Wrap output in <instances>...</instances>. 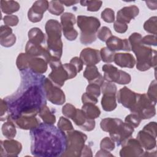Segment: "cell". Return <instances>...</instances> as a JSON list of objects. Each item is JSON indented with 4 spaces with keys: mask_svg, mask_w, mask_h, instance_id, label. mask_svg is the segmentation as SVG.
Instances as JSON below:
<instances>
[{
    "mask_svg": "<svg viewBox=\"0 0 157 157\" xmlns=\"http://www.w3.org/2000/svg\"><path fill=\"white\" fill-rule=\"evenodd\" d=\"M49 2L45 0L35 1L32 7L28 12V18L33 23L40 21L42 18L44 13L48 10Z\"/></svg>",
    "mask_w": 157,
    "mask_h": 157,
    "instance_id": "cell-15",
    "label": "cell"
},
{
    "mask_svg": "<svg viewBox=\"0 0 157 157\" xmlns=\"http://www.w3.org/2000/svg\"><path fill=\"white\" fill-rule=\"evenodd\" d=\"M31 56L26 53H21L18 55L16 61V64L20 71L28 69L29 61Z\"/></svg>",
    "mask_w": 157,
    "mask_h": 157,
    "instance_id": "cell-33",
    "label": "cell"
},
{
    "mask_svg": "<svg viewBox=\"0 0 157 157\" xmlns=\"http://www.w3.org/2000/svg\"><path fill=\"white\" fill-rule=\"evenodd\" d=\"M96 156H113L112 154H111L109 151L101 149L100 150L98 151L96 153Z\"/></svg>",
    "mask_w": 157,
    "mask_h": 157,
    "instance_id": "cell-57",
    "label": "cell"
},
{
    "mask_svg": "<svg viewBox=\"0 0 157 157\" xmlns=\"http://www.w3.org/2000/svg\"><path fill=\"white\" fill-rule=\"evenodd\" d=\"M43 86L45 90L46 98L55 105H62L65 102L66 97L63 91L55 85L48 78L45 77L43 81Z\"/></svg>",
    "mask_w": 157,
    "mask_h": 157,
    "instance_id": "cell-12",
    "label": "cell"
},
{
    "mask_svg": "<svg viewBox=\"0 0 157 157\" xmlns=\"http://www.w3.org/2000/svg\"><path fill=\"white\" fill-rule=\"evenodd\" d=\"M47 34V49L53 57L60 59L63 53L61 23L53 19L48 20L45 26Z\"/></svg>",
    "mask_w": 157,
    "mask_h": 157,
    "instance_id": "cell-5",
    "label": "cell"
},
{
    "mask_svg": "<svg viewBox=\"0 0 157 157\" xmlns=\"http://www.w3.org/2000/svg\"><path fill=\"white\" fill-rule=\"evenodd\" d=\"M67 148L61 156H80L83 149L87 136L77 130H72L67 132Z\"/></svg>",
    "mask_w": 157,
    "mask_h": 157,
    "instance_id": "cell-7",
    "label": "cell"
},
{
    "mask_svg": "<svg viewBox=\"0 0 157 157\" xmlns=\"http://www.w3.org/2000/svg\"><path fill=\"white\" fill-rule=\"evenodd\" d=\"M156 104H154L146 94H137L136 102L129 110L137 115L142 120L150 119L156 114Z\"/></svg>",
    "mask_w": 157,
    "mask_h": 157,
    "instance_id": "cell-8",
    "label": "cell"
},
{
    "mask_svg": "<svg viewBox=\"0 0 157 157\" xmlns=\"http://www.w3.org/2000/svg\"><path fill=\"white\" fill-rule=\"evenodd\" d=\"M80 3L82 6H86L87 10L96 12L101 8L102 2L101 1H80Z\"/></svg>",
    "mask_w": 157,
    "mask_h": 157,
    "instance_id": "cell-37",
    "label": "cell"
},
{
    "mask_svg": "<svg viewBox=\"0 0 157 157\" xmlns=\"http://www.w3.org/2000/svg\"><path fill=\"white\" fill-rule=\"evenodd\" d=\"M156 35H147L142 38L141 43L144 45H156Z\"/></svg>",
    "mask_w": 157,
    "mask_h": 157,
    "instance_id": "cell-49",
    "label": "cell"
},
{
    "mask_svg": "<svg viewBox=\"0 0 157 157\" xmlns=\"http://www.w3.org/2000/svg\"><path fill=\"white\" fill-rule=\"evenodd\" d=\"M86 92L98 98L101 94V86L94 83H90L86 88Z\"/></svg>",
    "mask_w": 157,
    "mask_h": 157,
    "instance_id": "cell-46",
    "label": "cell"
},
{
    "mask_svg": "<svg viewBox=\"0 0 157 157\" xmlns=\"http://www.w3.org/2000/svg\"><path fill=\"white\" fill-rule=\"evenodd\" d=\"M156 137L150 132L144 129L140 131L137 135V140L147 151H150L156 147Z\"/></svg>",
    "mask_w": 157,
    "mask_h": 157,
    "instance_id": "cell-21",
    "label": "cell"
},
{
    "mask_svg": "<svg viewBox=\"0 0 157 157\" xmlns=\"http://www.w3.org/2000/svg\"><path fill=\"white\" fill-rule=\"evenodd\" d=\"M83 75L88 80L89 83H94L101 86L104 83L103 77L99 73L96 66H86Z\"/></svg>",
    "mask_w": 157,
    "mask_h": 157,
    "instance_id": "cell-23",
    "label": "cell"
},
{
    "mask_svg": "<svg viewBox=\"0 0 157 157\" xmlns=\"http://www.w3.org/2000/svg\"><path fill=\"white\" fill-rule=\"evenodd\" d=\"M70 63L75 67L78 72H80L83 69V63L82 61L80 59V58L77 56H75L72 58L70 61Z\"/></svg>",
    "mask_w": 157,
    "mask_h": 157,
    "instance_id": "cell-53",
    "label": "cell"
},
{
    "mask_svg": "<svg viewBox=\"0 0 157 157\" xmlns=\"http://www.w3.org/2000/svg\"><path fill=\"white\" fill-rule=\"evenodd\" d=\"M92 151L91 148L88 146L85 145L83 147V149L81 153L80 156H92Z\"/></svg>",
    "mask_w": 157,
    "mask_h": 157,
    "instance_id": "cell-56",
    "label": "cell"
},
{
    "mask_svg": "<svg viewBox=\"0 0 157 157\" xmlns=\"http://www.w3.org/2000/svg\"><path fill=\"white\" fill-rule=\"evenodd\" d=\"M139 12V8L134 5L123 7L117 12V20L128 24L138 15Z\"/></svg>",
    "mask_w": 157,
    "mask_h": 157,
    "instance_id": "cell-20",
    "label": "cell"
},
{
    "mask_svg": "<svg viewBox=\"0 0 157 157\" xmlns=\"http://www.w3.org/2000/svg\"><path fill=\"white\" fill-rule=\"evenodd\" d=\"M47 63L52 68V72L48 75V78L55 85L58 87L63 86L64 82L69 78L63 64H61L60 59L50 56L47 61Z\"/></svg>",
    "mask_w": 157,
    "mask_h": 157,
    "instance_id": "cell-9",
    "label": "cell"
},
{
    "mask_svg": "<svg viewBox=\"0 0 157 157\" xmlns=\"http://www.w3.org/2000/svg\"><path fill=\"white\" fill-rule=\"evenodd\" d=\"M105 42L107 47L113 52L118 50H131L129 40L127 39H121L117 36H112Z\"/></svg>",
    "mask_w": 157,
    "mask_h": 157,
    "instance_id": "cell-22",
    "label": "cell"
},
{
    "mask_svg": "<svg viewBox=\"0 0 157 157\" xmlns=\"http://www.w3.org/2000/svg\"><path fill=\"white\" fill-rule=\"evenodd\" d=\"M144 29L148 33L156 35L157 33V17L156 16L150 17L144 24Z\"/></svg>",
    "mask_w": 157,
    "mask_h": 157,
    "instance_id": "cell-35",
    "label": "cell"
},
{
    "mask_svg": "<svg viewBox=\"0 0 157 157\" xmlns=\"http://www.w3.org/2000/svg\"><path fill=\"white\" fill-rule=\"evenodd\" d=\"M101 91L103 94L101 99V105L104 110L110 112L117 106V86L112 82H104L101 85Z\"/></svg>",
    "mask_w": 157,
    "mask_h": 157,
    "instance_id": "cell-11",
    "label": "cell"
},
{
    "mask_svg": "<svg viewBox=\"0 0 157 157\" xmlns=\"http://www.w3.org/2000/svg\"><path fill=\"white\" fill-rule=\"evenodd\" d=\"M115 52L109 49L107 47H103L100 50L101 59L104 63H112L114 60Z\"/></svg>",
    "mask_w": 157,
    "mask_h": 157,
    "instance_id": "cell-36",
    "label": "cell"
},
{
    "mask_svg": "<svg viewBox=\"0 0 157 157\" xmlns=\"http://www.w3.org/2000/svg\"><path fill=\"white\" fill-rule=\"evenodd\" d=\"M77 111V109L71 104H65L62 108L63 114L67 118L72 119Z\"/></svg>",
    "mask_w": 157,
    "mask_h": 157,
    "instance_id": "cell-44",
    "label": "cell"
},
{
    "mask_svg": "<svg viewBox=\"0 0 157 157\" xmlns=\"http://www.w3.org/2000/svg\"><path fill=\"white\" fill-rule=\"evenodd\" d=\"M29 41L31 43L42 45L45 43V36L39 28H33L28 31Z\"/></svg>",
    "mask_w": 157,
    "mask_h": 157,
    "instance_id": "cell-28",
    "label": "cell"
},
{
    "mask_svg": "<svg viewBox=\"0 0 157 157\" xmlns=\"http://www.w3.org/2000/svg\"><path fill=\"white\" fill-rule=\"evenodd\" d=\"M143 129L150 132L153 136L156 137V122L155 121L150 122L148 124H146L144 127Z\"/></svg>",
    "mask_w": 157,
    "mask_h": 157,
    "instance_id": "cell-54",
    "label": "cell"
},
{
    "mask_svg": "<svg viewBox=\"0 0 157 157\" xmlns=\"http://www.w3.org/2000/svg\"><path fill=\"white\" fill-rule=\"evenodd\" d=\"M47 64L46 60L43 58L31 56L29 61L28 69L34 73L42 74L47 70Z\"/></svg>",
    "mask_w": 157,
    "mask_h": 157,
    "instance_id": "cell-26",
    "label": "cell"
},
{
    "mask_svg": "<svg viewBox=\"0 0 157 157\" xmlns=\"http://www.w3.org/2000/svg\"><path fill=\"white\" fill-rule=\"evenodd\" d=\"M77 23L81 31L80 40L82 44H90L96 40L97 32L101 26L98 18L94 17L78 15Z\"/></svg>",
    "mask_w": 157,
    "mask_h": 157,
    "instance_id": "cell-6",
    "label": "cell"
},
{
    "mask_svg": "<svg viewBox=\"0 0 157 157\" xmlns=\"http://www.w3.org/2000/svg\"><path fill=\"white\" fill-rule=\"evenodd\" d=\"M1 129L3 136L8 139H12L16 136L17 131L15 123L10 120H8L3 123Z\"/></svg>",
    "mask_w": 157,
    "mask_h": 157,
    "instance_id": "cell-31",
    "label": "cell"
},
{
    "mask_svg": "<svg viewBox=\"0 0 157 157\" xmlns=\"http://www.w3.org/2000/svg\"><path fill=\"white\" fill-rule=\"evenodd\" d=\"M25 52L26 53L32 57L42 56L44 59L47 53V48H45L42 45L34 44L28 40L25 47Z\"/></svg>",
    "mask_w": 157,
    "mask_h": 157,
    "instance_id": "cell-27",
    "label": "cell"
},
{
    "mask_svg": "<svg viewBox=\"0 0 157 157\" xmlns=\"http://www.w3.org/2000/svg\"><path fill=\"white\" fill-rule=\"evenodd\" d=\"M63 66L68 74L69 79H71L77 75V74L78 73V72L77 71V69L74 65H72L69 63L64 64Z\"/></svg>",
    "mask_w": 157,
    "mask_h": 157,
    "instance_id": "cell-50",
    "label": "cell"
},
{
    "mask_svg": "<svg viewBox=\"0 0 157 157\" xmlns=\"http://www.w3.org/2000/svg\"><path fill=\"white\" fill-rule=\"evenodd\" d=\"M1 121H5L7 120L9 115L8 105L5 99H1Z\"/></svg>",
    "mask_w": 157,
    "mask_h": 157,
    "instance_id": "cell-47",
    "label": "cell"
},
{
    "mask_svg": "<svg viewBox=\"0 0 157 157\" xmlns=\"http://www.w3.org/2000/svg\"><path fill=\"white\" fill-rule=\"evenodd\" d=\"M102 70L104 72L103 78L107 82H115L120 85H125L130 83L131 75L120 69H118L114 66L106 64L102 66Z\"/></svg>",
    "mask_w": 157,
    "mask_h": 157,
    "instance_id": "cell-10",
    "label": "cell"
},
{
    "mask_svg": "<svg viewBox=\"0 0 157 157\" xmlns=\"http://www.w3.org/2000/svg\"><path fill=\"white\" fill-rule=\"evenodd\" d=\"M60 2L66 6H71L72 5H74L77 3L78 2V1H60Z\"/></svg>",
    "mask_w": 157,
    "mask_h": 157,
    "instance_id": "cell-59",
    "label": "cell"
},
{
    "mask_svg": "<svg viewBox=\"0 0 157 157\" xmlns=\"http://www.w3.org/2000/svg\"><path fill=\"white\" fill-rule=\"evenodd\" d=\"M147 6L151 9V10H156L157 8V1H145Z\"/></svg>",
    "mask_w": 157,
    "mask_h": 157,
    "instance_id": "cell-58",
    "label": "cell"
},
{
    "mask_svg": "<svg viewBox=\"0 0 157 157\" xmlns=\"http://www.w3.org/2000/svg\"><path fill=\"white\" fill-rule=\"evenodd\" d=\"M137 94L128 87L124 86L117 93V99L118 103L124 107L130 109L136 102Z\"/></svg>",
    "mask_w": 157,
    "mask_h": 157,
    "instance_id": "cell-17",
    "label": "cell"
},
{
    "mask_svg": "<svg viewBox=\"0 0 157 157\" xmlns=\"http://www.w3.org/2000/svg\"><path fill=\"white\" fill-rule=\"evenodd\" d=\"M79 58L84 65L95 66L101 61L100 52L94 48H86L82 50Z\"/></svg>",
    "mask_w": 157,
    "mask_h": 157,
    "instance_id": "cell-18",
    "label": "cell"
},
{
    "mask_svg": "<svg viewBox=\"0 0 157 157\" xmlns=\"http://www.w3.org/2000/svg\"><path fill=\"white\" fill-rule=\"evenodd\" d=\"M48 10L52 14L59 15L63 13L64 8L60 1H51L49 2Z\"/></svg>",
    "mask_w": 157,
    "mask_h": 157,
    "instance_id": "cell-34",
    "label": "cell"
},
{
    "mask_svg": "<svg viewBox=\"0 0 157 157\" xmlns=\"http://www.w3.org/2000/svg\"><path fill=\"white\" fill-rule=\"evenodd\" d=\"M142 36L134 33L129 37L128 40L131 50L134 53L136 58V68L140 71H145L151 67L156 66V51L144 45L141 43Z\"/></svg>",
    "mask_w": 157,
    "mask_h": 157,
    "instance_id": "cell-3",
    "label": "cell"
},
{
    "mask_svg": "<svg viewBox=\"0 0 157 157\" xmlns=\"http://www.w3.org/2000/svg\"><path fill=\"white\" fill-rule=\"evenodd\" d=\"M82 110L88 119L94 120L101 114V110L98 106L94 104H83Z\"/></svg>",
    "mask_w": 157,
    "mask_h": 157,
    "instance_id": "cell-29",
    "label": "cell"
},
{
    "mask_svg": "<svg viewBox=\"0 0 157 157\" xmlns=\"http://www.w3.org/2000/svg\"><path fill=\"white\" fill-rule=\"evenodd\" d=\"M58 128H59L64 132H69L74 130L72 123L67 118L64 117H61L58 123Z\"/></svg>",
    "mask_w": 157,
    "mask_h": 157,
    "instance_id": "cell-38",
    "label": "cell"
},
{
    "mask_svg": "<svg viewBox=\"0 0 157 157\" xmlns=\"http://www.w3.org/2000/svg\"><path fill=\"white\" fill-rule=\"evenodd\" d=\"M122 148L120 151L121 157L141 156L144 150L139 141L133 138H129L122 144Z\"/></svg>",
    "mask_w": 157,
    "mask_h": 157,
    "instance_id": "cell-14",
    "label": "cell"
},
{
    "mask_svg": "<svg viewBox=\"0 0 157 157\" xmlns=\"http://www.w3.org/2000/svg\"><path fill=\"white\" fill-rule=\"evenodd\" d=\"M101 17L107 23H113L115 21V13L110 8H105L101 12Z\"/></svg>",
    "mask_w": 157,
    "mask_h": 157,
    "instance_id": "cell-42",
    "label": "cell"
},
{
    "mask_svg": "<svg viewBox=\"0 0 157 157\" xmlns=\"http://www.w3.org/2000/svg\"><path fill=\"white\" fill-rule=\"evenodd\" d=\"M128 25L119 21H114V24H113V28L115 29V31L118 33H124L127 29H128Z\"/></svg>",
    "mask_w": 157,
    "mask_h": 157,
    "instance_id": "cell-52",
    "label": "cell"
},
{
    "mask_svg": "<svg viewBox=\"0 0 157 157\" xmlns=\"http://www.w3.org/2000/svg\"><path fill=\"white\" fill-rule=\"evenodd\" d=\"M1 8L3 13L8 15L17 12L20 9V4L15 1H1Z\"/></svg>",
    "mask_w": 157,
    "mask_h": 157,
    "instance_id": "cell-30",
    "label": "cell"
},
{
    "mask_svg": "<svg viewBox=\"0 0 157 157\" xmlns=\"http://www.w3.org/2000/svg\"><path fill=\"white\" fill-rule=\"evenodd\" d=\"M39 115L45 123L53 124L56 121V117L55 114L50 110L47 105H44L41 109L39 113Z\"/></svg>",
    "mask_w": 157,
    "mask_h": 157,
    "instance_id": "cell-32",
    "label": "cell"
},
{
    "mask_svg": "<svg viewBox=\"0 0 157 157\" xmlns=\"http://www.w3.org/2000/svg\"><path fill=\"white\" fill-rule=\"evenodd\" d=\"M31 153L39 157L61 156L67 148L65 132L53 124L40 123L30 130Z\"/></svg>",
    "mask_w": 157,
    "mask_h": 157,
    "instance_id": "cell-2",
    "label": "cell"
},
{
    "mask_svg": "<svg viewBox=\"0 0 157 157\" xmlns=\"http://www.w3.org/2000/svg\"><path fill=\"white\" fill-rule=\"evenodd\" d=\"M100 126L104 131L109 132L110 138L121 145L126 140L131 137L134 128L119 118H105L101 121Z\"/></svg>",
    "mask_w": 157,
    "mask_h": 157,
    "instance_id": "cell-4",
    "label": "cell"
},
{
    "mask_svg": "<svg viewBox=\"0 0 157 157\" xmlns=\"http://www.w3.org/2000/svg\"><path fill=\"white\" fill-rule=\"evenodd\" d=\"M13 121L19 128L25 130H31L40 123L35 116H20Z\"/></svg>",
    "mask_w": 157,
    "mask_h": 157,
    "instance_id": "cell-24",
    "label": "cell"
},
{
    "mask_svg": "<svg viewBox=\"0 0 157 157\" xmlns=\"http://www.w3.org/2000/svg\"><path fill=\"white\" fill-rule=\"evenodd\" d=\"M148 98L154 103L156 104V80H153L149 85L147 91Z\"/></svg>",
    "mask_w": 157,
    "mask_h": 157,
    "instance_id": "cell-43",
    "label": "cell"
},
{
    "mask_svg": "<svg viewBox=\"0 0 157 157\" xmlns=\"http://www.w3.org/2000/svg\"><path fill=\"white\" fill-rule=\"evenodd\" d=\"M16 42V36L13 33L6 37L0 39V44L5 47H10L15 44Z\"/></svg>",
    "mask_w": 157,
    "mask_h": 157,
    "instance_id": "cell-45",
    "label": "cell"
},
{
    "mask_svg": "<svg viewBox=\"0 0 157 157\" xmlns=\"http://www.w3.org/2000/svg\"><path fill=\"white\" fill-rule=\"evenodd\" d=\"M72 120L77 126L84 131H91L95 128L94 120L87 118L82 109H77L76 113Z\"/></svg>",
    "mask_w": 157,
    "mask_h": 157,
    "instance_id": "cell-19",
    "label": "cell"
},
{
    "mask_svg": "<svg viewBox=\"0 0 157 157\" xmlns=\"http://www.w3.org/2000/svg\"><path fill=\"white\" fill-rule=\"evenodd\" d=\"M82 101L83 104H96L98 103V99L96 97L88 93H85L82 94Z\"/></svg>",
    "mask_w": 157,
    "mask_h": 157,
    "instance_id": "cell-51",
    "label": "cell"
},
{
    "mask_svg": "<svg viewBox=\"0 0 157 157\" xmlns=\"http://www.w3.org/2000/svg\"><path fill=\"white\" fill-rule=\"evenodd\" d=\"M112 36L110 29L107 26H102L97 32V37L102 42H106Z\"/></svg>",
    "mask_w": 157,
    "mask_h": 157,
    "instance_id": "cell-40",
    "label": "cell"
},
{
    "mask_svg": "<svg viewBox=\"0 0 157 157\" xmlns=\"http://www.w3.org/2000/svg\"><path fill=\"white\" fill-rule=\"evenodd\" d=\"M45 77L29 69L21 71V83L13 94L6 97L9 115L7 120L13 121L20 116H36L47 105L43 86Z\"/></svg>",
    "mask_w": 157,
    "mask_h": 157,
    "instance_id": "cell-1",
    "label": "cell"
},
{
    "mask_svg": "<svg viewBox=\"0 0 157 157\" xmlns=\"http://www.w3.org/2000/svg\"><path fill=\"white\" fill-rule=\"evenodd\" d=\"M22 149L21 144L17 140L8 139L1 140V156H17Z\"/></svg>",
    "mask_w": 157,
    "mask_h": 157,
    "instance_id": "cell-16",
    "label": "cell"
},
{
    "mask_svg": "<svg viewBox=\"0 0 157 157\" xmlns=\"http://www.w3.org/2000/svg\"><path fill=\"white\" fill-rule=\"evenodd\" d=\"M142 119L136 113H131L127 115L124 119V122L131 126L132 128H135L139 126L140 123Z\"/></svg>",
    "mask_w": 157,
    "mask_h": 157,
    "instance_id": "cell-39",
    "label": "cell"
},
{
    "mask_svg": "<svg viewBox=\"0 0 157 157\" xmlns=\"http://www.w3.org/2000/svg\"><path fill=\"white\" fill-rule=\"evenodd\" d=\"M115 142L110 138L105 137L102 139L100 143L101 149L107 151H112L115 148Z\"/></svg>",
    "mask_w": 157,
    "mask_h": 157,
    "instance_id": "cell-41",
    "label": "cell"
},
{
    "mask_svg": "<svg viewBox=\"0 0 157 157\" xmlns=\"http://www.w3.org/2000/svg\"><path fill=\"white\" fill-rule=\"evenodd\" d=\"M12 34V29L7 25H2L0 28V39L6 37Z\"/></svg>",
    "mask_w": 157,
    "mask_h": 157,
    "instance_id": "cell-55",
    "label": "cell"
},
{
    "mask_svg": "<svg viewBox=\"0 0 157 157\" xmlns=\"http://www.w3.org/2000/svg\"><path fill=\"white\" fill-rule=\"evenodd\" d=\"M3 21L5 25L9 26H16L19 21L18 18L15 15H7L4 17Z\"/></svg>",
    "mask_w": 157,
    "mask_h": 157,
    "instance_id": "cell-48",
    "label": "cell"
},
{
    "mask_svg": "<svg viewBox=\"0 0 157 157\" xmlns=\"http://www.w3.org/2000/svg\"><path fill=\"white\" fill-rule=\"evenodd\" d=\"M115 63L121 67L133 68L136 64L134 57L129 53H117L115 54Z\"/></svg>",
    "mask_w": 157,
    "mask_h": 157,
    "instance_id": "cell-25",
    "label": "cell"
},
{
    "mask_svg": "<svg viewBox=\"0 0 157 157\" xmlns=\"http://www.w3.org/2000/svg\"><path fill=\"white\" fill-rule=\"evenodd\" d=\"M60 20L64 37L70 41L75 40L78 36V33L74 28V25L76 22L75 15L70 12H65L61 15Z\"/></svg>",
    "mask_w": 157,
    "mask_h": 157,
    "instance_id": "cell-13",
    "label": "cell"
}]
</instances>
